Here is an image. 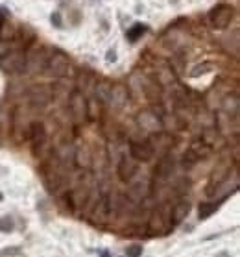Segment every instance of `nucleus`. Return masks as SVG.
<instances>
[{
	"instance_id": "obj_8",
	"label": "nucleus",
	"mask_w": 240,
	"mask_h": 257,
	"mask_svg": "<svg viewBox=\"0 0 240 257\" xmlns=\"http://www.w3.org/2000/svg\"><path fill=\"white\" fill-rule=\"evenodd\" d=\"M137 170H139V161H135L131 156H128V154H122V156L118 158L117 174L122 181H131V180H133V176L137 174Z\"/></svg>"
},
{
	"instance_id": "obj_9",
	"label": "nucleus",
	"mask_w": 240,
	"mask_h": 257,
	"mask_svg": "<svg viewBox=\"0 0 240 257\" xmlns=\"http://www.w3.org/2000/svg\"><path fill=\"white\" fill-rule=\"evenodd\" d=\"M174 167H176V161H174V156L172 154H166L161 158V161L155 167V172H153V181L155 183H164V181L170 180V176L174 172Z\"/></svg>"
},
{
	"instance_id": "obj_19",
	"label": "nucleus",
	"mask_w": 240,
	"mask_h": 257,
	"mask_svg": "<svg viewBox=\"0 0 240 257\" xmlns=\"http://www.w3.org/2000/svg\"><path fill=\"white\" fill-rule=\"evenodd\" d=\"M45 185H47L50 191H58L61 185H63V178L56 172V170H50V172H45Z\"/></svg>"
},
{
	"instance_id": "obj_16",
	"label": "nucleus",
	"mask_w": 240,
	"mask_h": 257,
	"mask_svg": "<svg viewBox=\"0 0 240 257\" xmlns=\"http://www.w3.org/2000/svg\"><path fill=\"white\" fill-rule=\"evenodd\" d=\"M111 87L113 83L107 82V80H100L93 85L94 89V98L98 100L100 104H107V100H109V94H111Z\"/></svg>"
},
{
	"instance_id": "obj_24",
	"label": "nucleus",
	"mask_w": 240,
	"mask_h": 257,
	"mask_svg": "<svg viewBox=\"0 0 240 257\" xmlns=\"http://www.w3.org/2000/svg\"><path fill=\"white\" fill-rule=\"evenodd\" d=\"M144 32H146V26H142V24H135L133 28L128 30V39L129 41H137Z\"/></svg>"
},
{
	"instance_id": "obj_13",
	"label": "nucleus",
	"mask_w": 240,
	"mask_h": 257,
	"mask_svg": "<svg viewBox=\"0 0 240 257\" xmlns=\"http://www.w3.org/2000/svg\"><path fill=\"white\" fill-rule=\"evenodd\" d=\"M28 98L30 102L37 107H45L47 104H50V100H52V91L45 85H37V87H32L28 93Z\"/></svg>"
},
{
	"instance_id": "obj_18",
	"label": "nucleus",
	"mask_w": 240,
	"mask_h": 257,
	"mask_svg": "<svg viewBox=\"0 0 240 257\" xmlns=\"http://www.w3.org/2000/svg\"><path fill=\"white\" fill-rule=\"evenodd\" d=\"M56 156H58L59 161L65 165L74 163V148H72L71 145H61L58 150H56Z\"/></svg>"
},
{
	"instance_id": "obj_10",
	"label": "nucleus",
	"mask_w": 240,
	"mask_h": 257,
	"mask_svg": "<svg viewBox=\"0 0 240 257\" xmlns=\"http://www.w3.org/2000/svg\"><path fill=\"white\" fill-rule=\"evenodd\" d=\"M129 98V89L122 83H117L111 87V94H109V100H107V105L115 109V111H120L122 107H126Z\"/></svg>"
},
{
	"instance_id": "obj_29",
	"label": "nucleus",
	"mask_w": 240,
	"mask_h": 257,
	"mask_svg": "<svg viewBox=\"0 0 240 257\" xmlns=\"http://www.w3.org/2000/svg\"><path fill=\"white\" fill-rule=\"evenodd\" d=\"M220 257H229V253H225V251H223V253H222Z\"/></svg>"
},
{
	"instance_id": "obj_20",
	"label": "nucleus",
	"mask_w": 240,
	"mask_h": 257,
	"mask_svg": "<svg viewBox=\"0 0 240 257\" xmlns=\"http://www.w3.org/2000/svg\"><path fill=\"white\" fill-rule=\"evenodd\" d=\"M102 117V104L96 98L87 100V118L89 120H98Z\"/></svg>"
},
{
	"instance_id": "obj_26",
	"label": "nucleus",
	"mask_w": 240,
	"mask_h": 257,
	"mask_svg": "<svg viewBox=\"0 0 240 257\" xmlns=\"http://www.w3.org/2000/svg\"><path fill=\"white\" fill-rule=\"evenodd\" d=\"M17 34L21 35V39L24 41V45H28L30 41H34V37H36V34L32 32L30 28H21V30H17Z\"/></svg>"
},
{
	"instance_id": "obj_27",
	"label": "nucleus",
	"mask_w": 240,
	"mask_h": 257,
	"mask_svg": "<svg viewBox=\"0 0 240 257\" xmlns=\"http://www.w3.org/2000/svg\"><path fill=\"white\" fill-rule=\"evenodd\" d=\"M141 253H142L141 244H131L128 250H126V255L128 257H141Z\"/></svg>"
},
{
	"instance_id": "obj_15",
	"label": "nucleus",
	"mask_w": 240,
	"mask_h": 257,
	"mask_svg": "<svg viewBox=\"0 0 240 257\" xmlns=\"http://www.w3.org/2000/svg\"><path fill=\"white\" fill-rule=\"evenodd\" d=\"M74 163L80 167V169H89L93 165V152L87 145H82L74 148Z\"/></svg>"
},
{
	"instance_id": "obj_3",
	"label": "nucleus",
	"mask_w": 240,
	"mask_h": 257,
	"mask_svg": "<svg viewBox=\"0 0 240 257\" xmlns=\"http://www.w3.org/2000/svg\"><path fill=\"white\" fill-rule=\"evenodd\" d=\"M45 72L52 78H65L72 72V65L71 59L67 58L63 52H54L52 56H48L47 59V67H45Z\"/></svg>"
},
{
	"instance_id": "obj_4",
	"label": "nucleus",
	"mask_w": 240,
	"mask_h": 257,
	"mask_svg": "<svg viewBox=\"0 0 240 257\" xmlns=\"http://www.w3.org/2000/svg\"><path fill=\"white\" fill-rule=\"evenodd\" d=\"M234 19V8L229 6V4H218L209 12V23H211L212 28L223 30L227 28L231 21Z\"/></svg>"
},
{
	"instance_id": "obj_22",
	"label": "nucleus",
	"mask_w": 240,
	"mask_h": 257,
	"mask_svg": "<svg viewBox=\"0 0 240 257\" xmlns=\"http://www.w3.org/2000/svg\"><path fill=\"white\" fill-rule=\"evenodd\" d=\"M218 205H220V202H203L199 205V218H209L212 213L218 211Z\"/></svg>"
},
{
	"instance_id": "obj_23",
	"label": "nucleus",
	"mask_w": 240,
	"mask_h": 257,
	"mask_svg": "<svg viewBox=\"0 0 240 257\" xmlns=\"http://www.w3.org/2000/svg\"><path fill=\"white\" fill-rule=\"evenodd\" d=\"M212 70V63H209V61H205V63H199L196 65L192 70H190V76L192 78H198V76H203V74H207V72H211Z\"/></svg>"
},
{
	"instance_id": "obj_2",
	"label": "nucleus",
	"mask_w": 240,
	"mask_h": 257,
	"mask_svg": "<svg viewBox=\"0 0 240 257\" xmlns=\"http://www.w3.org/2000/svg\"><path fill=\"white\" fill-rule=\"evenodd\" d=\"M0 69L6 74H19L26 70V54L21 48H12L0 56Z\"/></svg>"
},
{
	"instance_id": "obj_6",
	"label": "nucleus",
	"mask_w": 240,
	"mask_h": 257,
	"mask_svg": "<svg viewBox=\"0 0 240 257\" xmlns=\"http://www.w3.org/2000/svg\"><path fill=\"white\" fill-rule=\"evenodd\" d=\"M137 122H139L142 132L152 134V135L159 134V132L163 130V115H159L155 109H144V111L139 113Z\"/></svg>"
},
{
	"instance_id": "obj_14",
	"label": "nucleus",
	"mask_w": 240,
	"mask_h": 257,
	"mask_svg": "<svg viewBox=\"0 0 240 257\" xmlns=\"http://www.w3.org/2000/svg\"><path fill=\"white\" fill-rule=\"evenodd\" d=\"M187 150L190 154H192L194 158L198 159V163L201 161V159H207V158H209V156H211V152H212L211 145H209L207 141H203V139L192 141V145L188 146Z\"/></svg>"
},
{
	"instance_id": "obj_25",
	"label": "nucleus",
	"mask_w": 240,
	"mask_h": 257,
	"mask_svg": "<svg viewBox=\"0 0 240 257\" xmlns=\"http://www.w3.org/2000/svg\"><path fill=\"white\" fill-rule=\"evenodd\" d=\"M13 228H15V224H13L12 216H2V218H0V231L10 233V231H13Z\"/></svg>"
},
{
	"instance_id": "obj_11",
	"label": "nucleus",
	"mask_w": 240,
	"mask_h": 257,
	"mask_svg": "<svg viewBox=\"0 0 240 257\" xmlns=\"http://www.w3.org/2000/svg\"><path fill=\"white\" fill-rule=\"evenodd\" d=\"M28 139L32 143V148L34 150H43V146L47 145V130H45V124L43 122H32L28 130Z\"/></svg>"
},
{
	"instance_id": "obj_21",
	"label": "nucleus",
	"mask_w": 240,
	"mask_h": 257,
	"mask_svg": "<svg viewBox=\"0 0 240 257\" xmlns=\"http://www.w3.org/2000/svg\"><path fill=\"white\" fill-rule=\"evenodd\" d=\"M223 111L227 115H231V111H233V117H238V96H236V93L223 100Z\"/></svg>"
},
{
	"instance_id": "obj_28",
	"label": "nucleus",
	"mask_w": 240,
	"mask_h": 257,
	"mask_svg": "<svg viewBox=\"0 0 240 257\" xmlns=\"http://www.w3.org/2000/svg\"><path fill=\"white\" fill-rule=\"evenodd\" d=\"M52 23L56 24V26H58V28H61V19H59V15H58V13H54V15H52Z\"/></svg>"
},
{
	"instance_id": "obj_12",
	"label": "nucleus",
	"mask_w": 240,
	"mask_h": 257,
	"mask_svg": "<svg viewBox=\"0 0 240 257\" xmlns=\"http://www.w3.org/2000/svg\"><path fill=\"white\" fill-rule=\"evenodd\" d=\"M188 213H190L188 200H179L176 205H172V207H170V224H172V228L179 226V224L188 216Z\"/></svg>"
},
{
	"instance_id": "obj_7",
	"label": "nucleus",
	"mask_w": 240,
	"mask_h": 257,
	"mask_svg": "<svg viewBox=\"0 0 240 257\" xmlns=\"http://www.w3.org/2000/svg\"><path fill=\"white\" fill-rule=\"evenodd\" d=\"M153 154H155V150H153L152 143H148V141H131L129 143V156L139 163L150 161L153 158Z\"/></svg>"
},
{
	"instance_id": "obj_17",
	"label": "nucleus",
	"mask_w": 240,
	"mask_h": 257,
	"mask_svg": "<svg viewBox=\"0 0 240 257\" xmlns=\"http://www.w3.org/2000/svg\"><path fill=\"white\" fill-rule=\"evenodd\" d=\"M148 193H150V187H148V183L137 181V183H131V187H129V193H128V198L133 200V202H142V200L148 196Z\"/></svg>"
},
{
	"instance_id": "obj_1",
	"label": "nucleus",
	"mask_w": 240,
	"mask_h": 257,
	"mask_svg": "<svg viewBox=\"0 0 240 257\" xmlns=\"http://www.w3.org/2000/svg\"><path fill=\"white\" fill-rule=\"evenodd\" d=\"M172 229L174 228L170 224V205H161L153 209L148 218V235H164Z\"/></svg>"
},
{
	"instance_id": "obj_5",
	"label": "nucleus",
	"mask_w": 240,
	"mask_h": 257,
	"mask_svg": "<svg viewBox=\"0 0 240 257\" xmlns=\"http://www.w3.org/2000/svg\"><path fill=\"white\" fill-rule=\"evenodd\" d=\"M69 109L76 124H82L83 120H87V98L82 91L74 89L69 96Z\"/></svg>"
}]
</instances>
